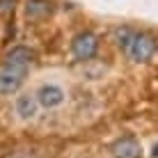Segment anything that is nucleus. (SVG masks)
Wrapping results in <instances>:
<instances>
[{
  "label": "nucleus",
  "mask_w": 158,
  "mask_h": 158,
  "mask_svg": "<svg viewBox=\"0 0 158 158\" xmlns=\"http://www.w3.org/2000/svg\"><path fill=\"white\" fill-rule=\"evenodd\" d=\"M112 39L119 48L124 51L131 62H149L158 51V39L149 32L135 30V28H115L112 30Z\"/></svg>",
  "instance_id": "1"
},
{
  "label": "nucleus",
  "mask_w": 158,
  "mask_h": 158,
  "mask_svg": "<svg viewBox=\"0 0 158 158\" xmlns=\"http://www.w3.org/2000/svg\"><path fill=\"white\" fill-rule=\"evenodd\" d=\"M32 60H35V53L28 46H14L7 53L5 64L0 69V94H14L23 85Z\"/></svg>",
  "instance_id": "2"
},
{
  "label": "nucleus",
  "mask_w": 158,
  "mask_h": 158,
  "mask_svg": "<svg viewBox=\"0 0 158 158\" xmlns=\"http://www.w3.org/2000/svg\"><path fill=\"white\" fill-rule=\"evenodd\" d=\"M99 48H101L99 37H96L94 32L85 30V32H80V35L73 37V41H71V55H73V60H78V62H87V60H92V57L99 55Z\"/></svg>",
  "instance_id": "3"
},
{
  "label": "nucleus",
  "mask_w": 158,
  "mask_h": 158,
  "mask_svg": "<svg viewBox=\"0 0 158 158\" xmlns=\"http://www.w3.org/2000/svg\"><path fill=\"white\" fill-rule=\"evenodd\" d=\"M37 99H39V106L46 108V110H55V108L64 106V101H67V92L62 89L60 85H44L39 87V92H37Z\"/></svg>",
  "instance_id": "4"
},
{
  "label": "nucleus",
  "mask_w": 158,
  "mask_h": 158,
  "mask_svg": "<svg viewBox=\"0 0 158 158\" xmlns=\"http://www.w3.org/2000/svg\"><path fill=\"white\" fill-rule=\"evenodd\" d=\"M16 115L23 117V119H32L37 117V112H39V99H37V94H23L16 99Z\"/></svg>",
  "instance_id": "5"
},
{
  "label": "nucleus",
  "mask_w": 158,
  "mask_h": 158,
  "mask_svg": "<svg viewBox=\"0 0 158 158\" xmlns=\"http://www.w3.org/2000/svg\"><path fill=\"white\" fill-rule=\"evenodd\" d=\"M53 12L51 0H25V16L30 21H44Z\"/></svg>",
  "instance_id": "6"
},
{
  "label": "nucleus",
  "mask_w": 158,
  "mask_h": 158,
  "mask_svg": "<svg viewBox=\"0 0 158 158\" xmlns=\"http://www.w3.org/2000/svg\"><path fill=\"white\" fill-rule=\"evenodd\" d=\"M115 151H117L119 158H138L140 156V144L135 142L133 138H124L122 142L115 147Z\"/></svg>",
  "instance_id": "7"
},
{
  "label": "nucleus",
  "mask_w": 158,
  "mask_h": 158,
  "mask_svg": "<svg viewBox=\"0 0 158 158\" xmlns=\"http://www.w3.org/2000/svg\"><path fill=\"white\" fill-rule=\"evenodd\" d=\"M14 12V0H0V16H7Z\"/></svg>",
  "instance_id": "8"
}]
</instances>
